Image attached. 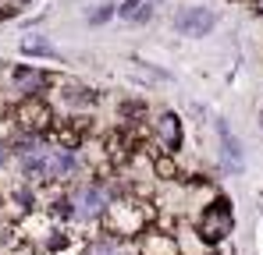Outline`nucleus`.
<instances>
[{"instance_id":"7ed1b4c3","label":"nucleus","mask_w":263,"mask_h":255,"mask_svg":"<svg viewBox=\"0 0 263 255\" xmlns=\"http://www.w3.org/2000/svg\"><path fill=\"white\" fill-rule=\"evenodd\" d=\"M50 107L68 117H96V110L103 107V92L96 85H89L86 78L57 75V82L50 89Z\"/></svg>"},{"instance_id":"f8f14e48","label":"nucleus","mask_w":263,"mask_h":255,"mask_svg":"<svg viewBox=\"0 0 263 255\" xmlns=\"http://www.w3.org/2000/svg\"><path fill=\"white\" fill-rule=\"evenodd\" d=\"M7 4H11V7H22V4H29V0H7Z\"/></svg>"},{"instance_id":"39448f33","label":"nucleus","mask_w":263,"mask_h":255,"mask_svg":"<svg viewBox=\"0 0 263 255\" xmlns=\"http://www.w3.org/2000/svg\"><path fill=\"white\" fill-rule=\"evenodd\" d=\"M149 138H153V149L171 153V156L181 160V153H185V138H189L185 117H181L178 110H171V107L153 110V117H149Z\"/></svg>"},{"instance_id":"423d86ee","label":"nucleus","mask_w":263,"mask_h":255,"mask_svg":"<svg viewBox=\"0 0 263 255\" xmlns=\"http://www.w3.org/2000/svg\"><path fill=\"white\" fill-rule=\"evenodd\" d=\"M220 14L206 4H181L175 14H171V29H175L181 39H206L214 36Z\"/></svg>"},{"instance_id":"f257e3e1","label":"nucleus","mask_w":263,"mask_h":255,"mask_svg":"<svg viewBox=\"0 0 263 255\" xmlns=\"http://www.w3.org/2000/svg\"><path fill=\"white\" fill-rule=\"evenodd\" d=\"M235 227H238V220H235V202H231L228 192H210L206 202L192 213V220H189V230H192V238H196L199 248H220V245H228L231 234H235Z\"/></svg>"},{"instance_id":"0eeeda50","label":"nucleus","mask_w":263,"mask_h":255,"mask_svg":"<svg viewBox=\"0 0 263 255\" xmlns=\"http://www.w3.org/2000/svg\"><path fill=\"white\" fill-rule=\"evenodd\" d=\"M18 50H22V57H32V60H53V64H64V53L53 46L50 36L43 32H29L25 39L18 42Z\"/></svg>"},{"instance_id":"9d476101","label":"nucleus","mask_w":263,"mask_h":255,"mask_svg":"<svg viewBox=\"0 0 263 255\" xmlns=\"http://www.w3.org/2000/svg\"><path fill=\"white\" fill-rule=\"evenodd\" d=\"M196 255H224V252H220V248H199Z\"/></svg>"},{"instance_id":"9b49d317","label":"nucleus","mask_w":263,"mask_h":255,"mask_svg":"<svg viewBox=\"0 0 263 255\" xmlns=\"http://www.w3.org/2000/svg\"><path fill=\"white\" fill-rule=\"evenodd\" d=\"M253 11H256V18H263V0H253Z\"/></svg>"},{"instance_id":"20e7f679","label":"nucleus","mask_w":263,"mask_h":255,"mask_svg":"<svg viewBox=\"0 0 263 255\" xmlns=\"http://www.w3.org/2000/svg\"><path fill=\"white\" fill-rule=\"evenodd\" d=\"M57 82V71H46L36 64H11L4 85H7V103H22V99H50V89Z\"/></svg>"},{"instance_id":"f03ea898","label":"nucleus","mask_w":263,"mask_h":255,"mask_svg":"<svg viewBox=\"0 0 263 255\" xmlns=\"http://www.w3.org/2000/svg\"><path fill=\"white\" fill-rule=\"evenodd\" d=\"M210 131H214V142H217V156H214L217 177H224V181L246 177V170H249V145H246V138L235 131V124L224 114L210 117Z\"/></svg>"},{"instance_id":"1a4fd4ad","label":"nucleus","mask_w":263,"mask_h":255,"mask_svg":"<svg viewBox=\"0 0 263 255\" xmlns=\"http://www.w3.org/2000/svg\"><path fill=\"white\" fill-rule=\"evenodd\" d=\"M7 135H11V131H0V177L11 174V167H14V156H11V142H7Z\"/></svg>"},{"instance_id":"6e6552de","label":"nucleus","mask_w":263,"mask_h":255,"mask_svg":"<svg viewBox=\"0 0 263 255\" xmlns=\"http://www.w3.org/2000/svg\"><path fill=\"white\" fill-rule=\"evenodd\" d=\"M110 18H118V4H114V0H103V4L89 7V14H86V25H89V29H100V25H107Z\"/></svg>"}]
</instances>
